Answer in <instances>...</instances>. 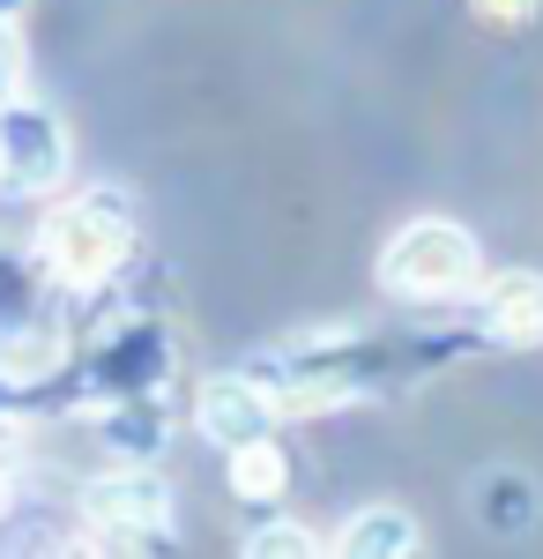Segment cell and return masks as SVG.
Instances as JSON below:
<instances>
[{"instance_id": "cell-1", "label": "cell", "mask_w": 543, "mask_h": 559, "mask_svg": "<svg viewBox=\"0 0 543 559\" xmlns=\"http://www.w3.org/2000/svg\"><path fill=\"white\" fill-rule=\"evenodd\" d=\"M38 261L60 292H105L134 261V202L120 187H83L38 224Z\"/></svg>"}, {"instance_id": "cell-2", "label": "cell", "mask_w": 543, "mask_h": 559, "mask_svg": "<svg viewBox=\"0 0 543 559\" xmlns=\"http://www.w3.org/2000/svg\"><path fill=\"white\" fill-rule=\"evenodd\" d=\"M373 276H379V292L402 299V306H455V299H476L484 247H476V231L455 224V216H410V224L387 231Z\"/></svg>"}, {"instance_id": "cell-3", "label": "cell", "mask_w": 543, "mask_h": 559, "mask_svg": "<svg viewBox=\"0 0 543 559\" xmlns=\"http://www.w3.org/2000/svg\"><path fill=\"white\" fill-rule=\"evenodd\" d=\"M75 515L83 530H97V545H165L171 530V477L165 471H142V463H120V471H97L75 492Z\"/></svg>"}, {"instance_id": "cell-4", "label": "cell", "mask_w": 543, "mask_h": 559, "mask_svg": "<svg viewBox=\"0 0 543 559\" xmlns=\"http://www.w3.org/2000/svg\"><path fill=\"white\" fill-rule=\"evenodd\" d=\"M75 165V142L60 128V112H45L31 97L0 105V187L8 194H52Z\"/></svg>"}, {"instance_id": "cell-5", "label": "cell", "mask_w": 543, "mask_h": 559, "mask_svg": "<svg viewBox=\"0 0 543 559\" xmlns=\"http://www.w3.org/2000/svg\"><path fill=\"white\" fill-rule=\"evenodd\" d=\"M194 426H202V440H216V448L231 455V448H246L261 432H276L283 411H276V395L261 388V373H209V381L194 388Z\"/></svg>"}, {"instance_id": "cell-6", "label": "cell", "mask_w": 543, "mask_h": 559, "mask_svg": "<svg viewBox=\"0 0 543 559\" xmlns=\"http://www.w3.org/2000/svg\"><path fill=\"white\" fill-rule=\"evenodd\" d=\"M476 321L484 336L506 350H536L543 344V269H499L476 284Z\"/></svg>"}, {"instance_id": "cell-7", "label": "cell", "mask_w": 543, "mask_h": 559, "mask_svg": "<svg viewBox=\"0 0 543 559\" xmlns=\"http://www.w3.org/2000/svg\"><path fill=\"white\" fill-rule=\"evenodd\" d=\"M328 552H342V559H418L424 552V522L410 515V508H358V515L342 522L328 537Z\"/></svg>"}, {"instance_id": "cell-8", "label": "cell", "mask_w": 543, "mask_h": 559, "mask_svg": "<svg viewBox=\"0 0 543 559\" xmlns=\"http://www.w3.org/2000/svg\"><path fill=\"white\" fill-rule=\"evenodd\" d=\"M224 463H231V492H239V500H283V485H291V455H283L276 432H261V440H246V448H231Z\"/></svg>"}, {"instance_id": "cell-9", "label": "cell", "mask_w": 543, "mask_h": 559, "mask_svg": "<svg viewBox=\"0 0 543 559\" xmlns=\"http://www.w3.org/2000/svg\"><path fill=\"white\" fill-rule=\"evenodd\" d=\"M328 552V537H313L305 522H261L246 537V559H313Z\"/></svg>"}, {"instance_id": "cell-10", "label": "cell", "mask_w": 543, "mask_h": 559, "mask_svg": "<svg viewBox=\"0 0 543 559\" xmlns=\"http://www.w3.org/2000/svg\"><path fill=\"white\" fill-rule=\"evenodd\" d=\"M31 83V60H23V38H15V15H0V105L23 97Z\"/></svg>"}, {"instance_id": "cell-11", "label": "cell", "mask_w": 543, "mask_h": 559, "mask_svg": "<svg viewBox=\"0 0 543 559\" xmlns=\"http://www.w3.org/2000/svg\"><path fill=\"white\" fill-rule=\"evenodd\" d=\"M469 15L492 23V31H521V23L536 15V0H469Z\"/></svg>"}, {"instance_id": "cell-12", "label": "cell", "mask_w": 543, "mask_h": 559, "mask_svg": "<svg viewBox=\"0 0 543 559\" xmlns=\"http://www.w3.org/2000/svg\"><path fill=\"white\" fill-rule=\"evenodd\" d=\"M8 485H15V455H8V440H0V508H8Z\"/></svg>"}, {"instance_id": "cell-13", "label": "cell", "mask_w": 543, "mask_h": 559, "mask_svg": "<svg viewBox=\"0 0 543 559\" xmlns=\"http://www.w3.org/2000/svg\"><path fill=\"white\" fill-rule=\"evenodd\" d=\"M0 15H23V0H0Z\"/></svg>"}]
</instances>
